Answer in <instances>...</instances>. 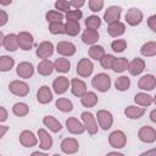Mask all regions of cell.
Segmentation results:
<instances>
[{"instance_id": "6da1fadb", "label": "cell", "mask_w": 156, "mask_h": 156, "mask_svg": "<svg viewBox=\"0 0 156 156\" xmlns=\"http://www.w3.org/2000/svg\"><path fill=\"white\" fill-rule=\"evenodd\" d=\"M91 85L100 93H105L111 87V77L106 73H98L91 79Z\"/></svg>"}, {"instance_id": "7a4b0ae2", "label": "cell", "mask_w": 156, "mask_h": 156, "mask_svg": "<svg viewBox=\"0 0 156 156\" xmlns=\"http://www.w3.org/2000/svg\"><path fill=\"white\" fill-rule=\"evenodd\" d=\"M80 118H82V123H83L85 130H88V133H89L90 135H94V134L98 133V130H99L98 122H96L95 116H94L91 112H89V111L82 112Z\"/></svg>"}, {"instance_id": "3957f363", "label": "cell", "mask_w": 156, "mask_h": 156, "mask_svg": "<svg viewBox=\"0 0 156 156\" xmlns=\"http://www.w3.org/2000/svg\"><path fill=\"white\" fill-rule=\"evenodd\" d=\"M9 90L13 95L23 98V96H27L29 94V85L23 80H17L16 79V80H12L9 84Z\"/></svg>"}, {"instance_id": "277c9868", "label": "cell", "mask_w": 156, "mask_h": 156, "mask_svg": "<svg viewBox=\"0 0 156 156\" xmlns=\"http://www.w3.org/2000/svg\"><path fill=\"white\" fill-rule=\"evenodd\" d=\"M98 119V123H99V127L104 130H107L112 127V123H113V116L110 111L107 110H99L96 112V117Z\"/></svg>"}, {"instance_id": "5b68a950", "label": "cell", "mask_w": 156, "mask_h": 156, "mask_svg": "<svg viewBox=\"0 0 156 156\" xmlns=\"http://www.w3.org/2000/svg\"><path fill=\"white\" fill-rule=\"evenodd\" d=\"M108 144L110 146L115 147V149H122L126 146L127 144V136L124 134V132L117 129L113 130L110 135H108Z\"/></svg>"}, {"instance_id": "8992f818", "label": "cell", "mask_w": 156, "mask_h": 156, "mask_svg": "<svg viewBox=\"0 0 156 156\" xmlns=\"http://www.w3.org/2000/svg\"><path fill=\"white\" fill-rule=\"evenodd\" d=\"M77 74L78 76H80V77H89L91 73H93V71H94V65H93V62L89 60V58H87V57H83V58H80L79 61H78V63H77Z\"/></svg>"}, {"instance_id": "52a82bcc", "label": "cell", "mask_w": 156, "mask_h": 156, "mask_svg": "<svg viewBox=\"0 0 156 156\" xmlns=\"http://www.w3.org/2000/svg\"><path fill=\"white\" fill-rule=\"evenodd\" d=\"M138 138L143 143L151 144V143H154L156 140V130H155V128H152L150 126H144V127H141L139 129Z\"/></svg>"}, {"instance_id": "ba28073f", "label": "cell", "mask_w": 156, "mask_h": 156, "mask_svg": "<svg viewBox=\"0 0 156 156\" xmlns=\"http://www.w3.org/2000/svg\"><path fill=\"white\" fill-rule=\"evenodd\" d=\"M143 12L138 9V7H130L128 11H127V13H126V22L129 24V26H132V27H135V26H138V24H140L141 23V21H143Z\"/></svg>"}, {"instance_id": "9c48e42d", "label": "cell", "mask_w": 156, "mask_h": 156, "mask_svg": "<svg viewBox=\"0 0 156 156\" xmlns=\"http://www.w3.org/2000/svg\"><path fill=\"white\" fill-rule=\"evenodd\" d=\"M61 151L67 154V155H73L79 150V143L74 138H65L61 141Z\"/></svg>"}, {"instance_id": "30bf717a", "label": "cell", "mask_w": 156, "mask_h": 156, "mask_svg": "<svg viewBox=\"0 0 156 156\" xmlns=\"http://www.w3.org/2000/svg\"><path fill=\"white\" fill-rule=\"evenodd\" d=\"M54 44L51 41H41L37 48V56L41 60H48L54 54Z\"/></svg>"}, {"instance_id": "8fae6325", "label": "cell", "mask_w": 156, "mask_h": 156, "mask_svg": "<svg viewBox=\"0 0 156 156\" xmlns=\"http://www.w3.org/2000/svg\"><path fill=\"white\" fill-rule=\"evenodd\" d=\"M17 39H18V46L22 50H30L34 45V38L29 32H20L17 34Z\"/></svg>"}, {"instance_id": "7c38bea8", "label": "cell", "mask_w": 156, "mask_h": 156, "mask_svg": "<svg viewBox=\"0 0 156 156\" xmlns=\"http://www.w3.org/2000/svg\"><path fill=\"white\" fill-rule=\"evenodd\" d=\"M121 13H122V9L119 6H110L104 13V21L108 24L118 22L121 18Z\"/></svg>"}, {"instance_id": "4fadbf2b", "label": "cell", "mask_w": 156, "mask_h": 156, "mask_svg": "<svg viewBox=\"0 0 156 156\" xmlns=\"http://www.w3.org/2000/svg\"><path fill=\"white\" fill-rule=\"evenodd\" d=\"M16 73L20 78H24V79H28L30 78L33 74H34V67L30 62L28 61H23V62H20L17 65V68H16Z\"/></svg>"}, {"instance_id": "5bb4252c", "label": "cell", "mask_w": 156, "mask_h": 156, "mask_svg": "<svg viewBox=\"0 0 156 156\" xmlns=\"http://www.w3.org/2000/svg\"><path fill=\"white\" fill-rule=\"evenodd\" d=\"M20 143L24 147H33L38 144V139L32 130L26 129V130H22L20 134Z\"/></svg>"}, {"instance_id": "9a60e30c", "label": "cell", "mask_w": 156, "mask_h": 156, "mask_svg": "<svg viewBox=\"0 0 156 156\" xmlns=\"http://www.w3.org/2000/svg\"><path fill=\"white\" fill-rule=\"evenodd\" d=\"M76 45L71 41H66V40H62V41H58L57 45H56V51L62 55V56H73L76 54Z\"/></svg>"}, {"instance_id": "2e32d148", "label": "cell", "mask_w": 156, "mask_h": 156, "mask_svg": "<svg viewBox=\"0 0 156 156\" xmlns=\"http://www.w3.org/2000/svg\"><path fill=\"white\" fill-rule=\"evenodd\" d=\"M66 128L72 134H83L85 132V128L80 121L76 117H69L66 119Z\"/></svg>"}, {"instance_id": "e0dca14e", "label": "cell", "mask_w": 156, "mask_h": 156, "mask_svg": "<svg viewBox=\"0 0 156 156\" xmlns=\"http://www.w3.org/2000/svg\"><path fill=\"white\" fill-rule=\"evenodd\" d=\"M127 69L132 76H139L145 69V61L140 57H135L130 62H128Z\"/></svg>"}, {"instance_id": "ac0fdd59", "label": "cell", "mask_w": 156, "mask_h": 156, "mask_svg": "<svg viewBox=\"0 0 156 156\" xmlns=\"http://www.w3.org/2000/svg\"><path fill=\"white\" fill-rule=\"evenodd\" d=\"M68 87H69V80L65 76H60V77L55 78L54 82H52V89L58 95L66 93L68 90Z\"/></svg>"}, {"instance_id": "d6986e66", "label": "cell", "mask_w": 156, "mask_h": 156, "mask_svg": "<svg viewBox=\"0 0 156 156\" xmlns=\"http://www.w3.org/2000/svg\"><path fill=\"white\" fill-rule=\"evenodd\" d=\"M69 85H71V91L74 96H78V98H82L88 90H87V84L79 79V78H73L71 82H69Z\"/></svg>"}, {"instance_id": "ffe728a7", "label": "cell", "mask_w": 156, "mask_h": 156, "mask_svg": "<svg viewBox=\"0 0 156 156\" xmlns=\"http://www.w3.org/2000/svg\"><path fill=\"white\" fill-rule=\"evenodd\" d=\"M38 136H39V147L41 150H50L52 147V136L46 132L44 128L38 129Z\"/></svg>"}, {"instance_id": "44dd1931", "label": "cell", "mask_w": 156, "mask_h": 156, "mask_svg": "<svg viewBox=\"0 0 156 156\" xmlns=\"http://www.w3.org/2000/svg\"><path fill=\"white\" fill-rule=\"evenodd\" d=\"M156 87V78L154 74H145L138 82V88L141 90L150 91Z\"/></svg>"}, {"instance_id": "7402d4cb", "label": "cell", "mask_w": 156, "mask_h": 156, "mask_svg": "<svg viewBox=\"0 0 156 156\" xmlns=\"http://www.w3.org/2000/svg\"><path fill=\"white\" fill-rule=\"evenodd\" d=\"M37 100L39 104H49L52 100V91L48 85H43L37 91Z\"/></svg>"}, {"instance_id": "603a6c76", "label": "cell", "mask_w": 156, "mask_h": 156, "mask_svg": "<svg viewBox=\"0 0 156 156\" xmlns=\"http://www.w3.org/2000/svg\"><path fill=\"white\" fill-rule=\"evenodd\" d=\"M2 46L7 50V51H16L20 46H18V39H17V34L15 33H10L7 35H5L4 41H2Z\"/></svg>"}, {"instance_id": "cb8c5ba5", "label": "cell", "mask_w": 156, "mask_h": 156, "mask_svg": "<svg viewBox=\"0 0 156 156\" xmlns=\"http://www.w3.org/2000/svg\"><path fill=\"white\" fill-rule=\"evenodd\" d=\"M145 112H146L145 107H139V106H134V105H130L124 108V115L129 119H138V118L143 117Z\"/></svg>"}, {"instance_id": "d4e9b609", "label": "cell", "mask_w": 156, "mask_h": 156, "mask_svg": "<svg viewBox=\"0 0 156 156\" xmlns=\"http://www.w3.org/2000/svg\"><path fill=\"white\" fill-rule=\"evenodd\" d=\"M154 101H155L154 96H151V95H149L146 93H143V91L135 94V96H134V102L136 105L141 106V107H145V108L147 106H150L151 104H154Z\"/></svg>"}, {"instance_id": "484cf974", "label": "cell", "mask_w": 156, "mask_h": 156, "mask_svg": "<svg viewBox=\"0 0 156 156\" xmlns=\"http://www.w3.org/2000/svg\"><path fill=\"white\" fill-rule=\"evenodd\" d=\"M100 35L98 33V30H93V29H85L82 33V41L87 45H95V43L99 40Z\"/></svg>"}, {"instance_id": "4316f807", "label": "cell", "mask_w": 156, "mask_h": 156, "mask_svg": "<svg viewBox=\"0 0 156 156\" xmlns=\"http://www.w3.org/2000/svg\"><path fill=\"white\" fill-rule=\"evenodd\" d=\"M43 124L45 127L49 128V130H51L52 133H58L62 129L61 123L54 117V116H44L43 118Z\"/></svg>"}, {"instance_id": "83f0119b", "label": "cell", "mask_w": 156, "mask_h": 156, "mask_svg": "<svg viewBox=\"0 0 156 156\" xmlns=\"http://www.w3.org/2000/svg\"><path fill=\"white\" fill-rule=\"evenodd\" d=\"M37 71L40 76H50L54 72V63L50 60H41L37 66Z\"/></svg>"}, {"instance_id": "f1b7e54d", "label": "cell", "mask_w": 156, "mask_h": 156, "mask_svg": "<svg viewBox=\"0 0 156 156\" xmlns=\"http://www.w3.org/2000/svg\"><path fill=\"white\" fill-rule=\"evenodd\" d=\"M107 32H108V34L111 37L117 38V37L124 34V32H126V24L123 22H119V21L118 22H115V23H111V24H108Z\"/></svg>"}, {"instance_id": "f546056e", "label": "cell", "mask_w": 156, "mask_h": 156, "mask_svg": "<svg viewBox=\"0 0 156 156\" xmlns=\"http://www.w3.org/2000/svg\"><path fill=\"white\" fill-rule=\"evenodd\" d=\"M99 99H98V95L94 93V91H87L82 98H80V104L84 106V107H94L96 104H98Z\"/></svg>"}, {"instance_id": "4dcf8cb0", "label": "cell", "mask_w": 156, "mask_h": 156, "mask_svg": "<svg viewBox=\"0 0 156 156\" xmlns=\"http://www.w3.org/2000/svg\"><path fill=\"white\" fill-rule=\"evenodd\" d=\"M54 69L60 73H67L71 69V62L66 57H58L54 62Z\"/></svg>"}, {"instance_id": "1f68e13d", "label": "cell", "mask_w": 156, "mask_h": 156, "mask_svg": "<svg viewBox=\"0 0 156 156\" xmlns=\"http://www.w3.org/2000/svg\"><path fill=\"white\" fill-rule=\"evenodd\" d=\"M80 32V24L77 21H72V20H66L65 23V33L71 35V37H76L78 33Z\"/></svg>"}, {"instance_id": "d6a6232c", "label": "cell", "mask_w": 156, "mask_h": 156, "mask_svg": "<svg viewBox=\"0 0 156 156\" xmlns=\"http://www.w3.org/2000/svg\"><path fill=\"white\" fill-rule=\"evenodd\" d=\"M128 67V60L126 57H115L111 69L116 73H122Z\"/></svg>"}, {"instance_id": "836d02e7", "label": "cell", "mask_w": 156, "mask_h": 156, "mask_svg": "<svg viewBox=\"0 0 156 156\" xmlns=\"http://www.w3.org/2000/svg\"><path fill=\"white\" fill-rule=\"evenodd\" d=\"M140 54L145 57H152L156 55V43L155 41H146L140 48Z\"/></svg>"}, {"instance_id": "e575fe53", "label": "cell", "mask_w": 156, "mask_h": 156, "mask_svg": "<svg viewBox=\"0 0 156 156\" xmlns=\"http://www.w3.org/2000/svg\"><path fill=\"white\" fill-rule=\"evenodd\" d=\"M55 106L61 112H71L72 108H73L72 101L69 99H67V98H58L56 100V102H55Z\"/></svg>"}, {"instance_id": "d590c367", "label": "cell", "mask_w": 156, "mask_h": 156, "mask_svg": "<svg viewBox=\"0 0 156 156\" xmlns=\"http://www.w3.org/2000/svg\"><path fill=\"white\" fill-rule=\"evenodd\" d=\"M12 112L17 117H24L29 112V106L26 102H16L12 106Z\"/></svg>"}, {"instance_id": "8d00e7d4", "label": "cell", "mask_w": 156, "mask_h": 156, "mask_svg": "<svg viewBox=\"0 0 156 156\" xmlns=\"http://www.w3.org/2000/svg\"><path fill=\"white\" fill-rule=\"evenodd\" d=\"M89 57L93 58V60H96V61H100L101 57L105 55V49L101 46V45H91L89 48Z\"/></svg>"}, {"instance_id": "74e56055", "label": "cell", "mask_w": 156, "mask_h": 156, "mask_svg": "<svg viewBox=\"0 0 156 156\" xmlns=\"http://www.w3.org/2000/svg\"><path fill=\"white\" fill-rule=\"evenodd\" d=\"M15 66V60L11 56H0V72H9Z\"/></svg>"}, {"instance_id": "f35d334b", "label": "cell", "mask_w": 156, "mask_h": 156, "mask_svg": "<svg viewBox=\"0 0 156 156\" xmlns=\"http://www.w3.org/2000/svg\"><path fill=\"white\" fill-rule=\"evenodd\" d=\"M115 87H116V89L119 90V91H126V90H128L129 87H130V79H129V77H127V76H121V77L116 78V80H115Z\"/></svg>"}, {"instance_id": "ab89813d", "label": "cell", "mask_w": 156, "mask_h": 156, "mask_svg": "<svg viewBox=\"0 0 156 156\" xmlns=\"http://www.w3.org/2000/svg\"><path fill=\"white\" fill-rule=\"evenodd\" d=\"M100 26H101V18L99 16L91 15V16H88L85 18V27H87V29L96 30Z\"/></svg>"}, {"instance_id": "60d3db41", "label": "cell", "mask_w": 156, "mask_h": 156, "mask_svg": "<svg viewBox=\"0 0 156 156\" xmlns=\"http://www.w3.org/2000/svg\"><path fill=\"white\" fill-rule=\"evenodd\" d=\"M63 13L56 11V10H50L45 13V18L49 23H55V22H62L63 20Z\"/></svg>"}, {"instance_id": "b9f144b4", "label": "cell", "mask_w": 156, "mask_h": 156, "mask_svg": "<svg viewBox=\"0 0 156 156\" xmlns=\"http://www.w3.org/2000/svg\"><path fill=\"white\" fill-rule=\"evenodd\" d=\"M49 32L51 34H66L65 33V23L63 22H55L49 23Z\"/></svg>"}, {"instance_id": "7bdbcfd3", "label": "cell", "mask_w": 156, "mask_h": 156, "mask_svg": "<svg viewBox=\"0 0 156 156\" xmlns=\"http://www.w3.org/2000/svg\"><path fill=\"white\" fill-rule=\"evenodd\" d=\"M111 49L115 52H123L127 49V41L124 39H115L111 43Z\"/></svg>"}, {"instance_id": "ee69618b", "label": "cell", "mask_w": 156, "mask_h": 156, "mask_svg": "<svg viewBox=\"0 0 156 156\" xmlns=\"http://www.w3.org/2000/svg\"><path fill=\"white\" fill-rule=\"evenodd\" d=\"M113 60H115V56L113 55H110V54H105L101 60H100V65L102 68L105 69H111L112 67V63H113Z\"/></svg>"}, {"instance_id": "f6af8a7d", "label": "cell", "mask_w": 156, "mask_h": 156, "mask_svg": "<svg viewBox=\"0 0 156 156\" xmlns=\"http://www.w3.org/2000/svg\"><path fill=\"white\" fill-rule=\"evenodd\" d=\"M55 9H56V11L58 10V12H68V11H71V4H69V1H65V0H57L55 4Z\"/></svg>"}, {"instance_id": "bcb514c9", "label": "cell", "mask_w": 156, "mask_h": 156, "mask_svg": "<svg viewBox=\"0 0 156 156\" xmlns=\"http://www.w3.org/2000/svg\"><path fill=\"white\" fill-rule=\"evenodd\" d=\"M104 4L105 2L102 0H89L88 1V6H89L90 11H93V12H99L100 10H102Z\"/></svg>"}, {"instance_id": "7dc6e473", "label": "cell", "mask_w": 156, "mask_h": 156, "mask_svg": "<svg viewBox=\"0 0 156 156\" xmlns=\"http://www.w3.org/2000/svg\"><path fill=\"white\" fill-rule=\"evenodd\" d=\"M66 20H72V21H77L79 22V20L83 17V12L80 10H71L66 13Z\"/></svg>"}, {"instance_id": "c3c4849f", "label": "cell", "mask_w": 156, "mask_h": 156, "mask_svg": "<svg viewBox=\"0 0 156 156\" xmlns=\"http://www.w3.org/2000/svg\"><path fill=\"white\" fill-rule=\"evenodd\" d=\"M147 26L154 33L156 32V15H152L147 18Z\"/></svg>"}, {"instance_id": "681fc988", "label": "cell", "mask_w": 156, "mask_h": 156, "mask_svg": "<svg viewBox=\"0 0 156 156\" xmlns=\"http://www.w3.org/2000/svg\"><path fill=\"white\" fill-rule=\"evenodd\" d=\"M7 21H9V15H7V12L4 11V10H0V27L5 26V24L7 23Z\"/></svg>"}, {"instance_id": "f907efd6", "label": "cell", "mask_w": 156, "mask_h": 156, "mask_svg": "<svg viewBox=\"0 0 156 156\" xmlns=\"http://www.w3.org/2000/svg\"><path fill=\"white\" fill-rule=\"evenodd\" d=\"M9 117V113H7V110L2 106H0V122H5Z\"/></svg>"}, {"instance_id": "816d5d0a", "label": "cell", "mask_w": 156, "mask_h": 156, "mask_svg": "<svg viewBox=\"0 0 156 156\" xmlns=\"http://www.w3.org/2000/svg\"><path fill=\"white\" fill-rule=\"evenodd\" d=\"M69 4H71V7H72V6L74 7V10H79L85 2H84L83 0H79V1H77V0H72V1H69Z\"/></svg>"}, {"instance_id": "f5cc1de1", "label": "cell", "mask_w": 156, "mask_h": 156, "mask_svg": "<svg viewBox=\"0 0 156 156\" xmlns=\"http://www.w3.org/2000/svg\"><path fill=\"white\" fill-rule=\"evenodd\" d=\"M139 156H156V149H150L147 151H144Z\"/></svg>"}, {"instance_id": "db71d44e", "label": "cell", "mask_w": 156, "mask_h": 156, "mask_svg": "<svg viewBox=\"0 0 156 156\" xmlns=\"http://www.w3.org/2000/svg\"><path fill=\"white\" fill-rule=\"evenodd\" d=\"M7 130H9V127L7 126H0V139L7 133Z\"/></svg>"}, {"instance_id": "11a10c76", "label": "cell", "mask_w": 156, "mask_h": 156, "mask_svg": "<svg viewBox=\"0 0 156 156\" xmlns=\"http://www.w3.org/2000/svg\"><path fill=\"white\" fill-rule=\"evenodd\" d=\"M105 156H124V154L117 152V151H111V152H107Z\"/></svg>"}, {"instance_id": "9f6ffc18", "label": "cell", "mask_w": 156, "mask_h": 156, "mask_svg": "<svg viewBox=\"0 0 156 156\" xmlns=\"http://www.w3.org/2000/svg\"><path fill=\"white\" fill-rule=\"evenodd\" d=\"M150 121L151 122H156V110H152L151 111V113H150Z\"/></svg>"}, {"instance_id": "6f0895ef", "label": "cell", "mask_w": 156, "mask_h": 156, "mask_svg": "<svg viewBox=\"0 0 156 156\" xmlns=\"http://www.w3.org/2000/svg\"><path fill=\"white\" fill-rule=\"evenodd\" d=\"M30 156H49V155H48V154H45V152L34 151V152H32V154H30Z\"/></svg>"}, {"instance_id": "680465c9", "label": "cell", "mask_w": 156, "mask_h": 156, "mask_svg": "<svg viewBox=\"0 0 156 156\" xmlns=\"http://www.w3.org/2000/svg\"><path fill=\"white\" fill-rule=\"evenodd\" d=\"M4 38H5V35L2 34V32H0V46L2 45V41H4Z\"/></svg>"}, {"instance_id": "91938a15", "label": "cell", "mask_w": 156, "mask_h": 156, "mask_svg": "<svg viewBox=\"0 0 156 156\" xmlns=\"http://www.w3.org/2000/svg\"><path fill=\"white\" fill-rule=\"evenodd\" d=\"M11 4V0H9V1H1L0 0V5H10Z\"/></svg>"}, {"instance_id": "94428289", "label": "cell", "mask_w": 156, "mask_h": 156, "mask_svg": "<svg viewBox=\"0 0 156 156\" xmlns=\"http://www.w3.org/2000/svg\"><path fill=\"white\" fill-rule=\"evenodd\" d=\"M52 156H61V155H58V154H54Z\"/></svg>"}, {"instance_id": "6125c7cd", "label": "cell", "mask_w": 156, "mask_h": 156, "mask_svg": "<svg viewBox=\"0 0 156 156\" xmlns=\"http://www.w3.org/2000/svg\"><path fill=\"white\" fill-rule=\"evenodd\" d=\"M0 156H1V155H0Z\"/></svg>"}]
</instances>
